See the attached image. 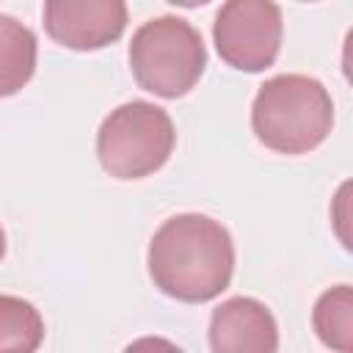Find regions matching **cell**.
<instances>
[{
    "mask_svg": "<svg viewBox=\"0 0 353 353\" xmlns=\"http://www.w3.org/2000/svg\"><path fill=\"white\" fill-rule=\"evenodd\" d=\"M47 36L77 52L102 50L127 28V0H44Z\"/></svg>",
    "mask_w": 353,
    "mask_h": 353,
    "instance_id": "6",
    "label": "cell"
},
{
    "mask_svg": "<svg viewBox=\"0 0 353 353\" xmlns=\"http://www.w3.org/2000/svg\"><path fill=\"white\" fill-rule=\"evenodd\" d=\"M210 347L215 353H273L279 350L276 317L256 298H229L210 317Z\"/></svg>",
    "mask_w": 353,
    "mask_h": 353,
    "instance_id": "7",
    "label": "cell"
},
{
    "mask_svg": "<svg viewBox=\"0 0 353 353\" xmlns=\"http://www.w3.org/2000/svg\"><path fill=\"white\" fill-rule=\"evenodd\" d=\"M312 325L323 345L336 350L353 347V290L350 284H336L325 290L312 312Z\"/></svg>",
    "mask_w": 353,
    "mask_h": 353,
    "instance_id": "9",
    "label": "cell"
},
{
    "mask_svg": "<svg viewBox=\"0 0 353 353\" xmlns=\"http://www.w3.org/2000/svg\"><path fill=\"white\" fill-rule=\"evenodd\" d=\"M36 33L19 19L0 14V99L22 91L36 72Z\"/></svg>",
    "mask_w": 353,
    "mask_h": 353,
    "instance_id": "8",
    "label": "cell"
},
{
    "mask_svg": "<svg viewBox=\"0 0 353 353\" xmlns=\"http://www.w3.org/2000/svg\"><path fill=\"white\" fill-rule=\"evenodd\" d=\"M3 256H6V232L0 226V262H3Z\"/></svg>",
    "mask_w": 353,
    "mask_h": 353,
    "instance_id": "12",
    "label": "cell"
},
{
    "mask_svg": "<svg viewBox=\"0 0 353 353\" xmlns=\"http://www.w3.org/2000/svg\"><path fill=\"white\" fill-rule=\"evenodd\" d=\"M171 6H179V8H199V6H204V3H210V0H168Z\"/></svg>",
    "mask_w": 353,
    "mask_h": 353,
    "instance_id": "11",
    "label": "cell"
},
{
    "mask_svg": "<svg viewBox=\"0 0 353 353\" xmlns=\"http://www.w3.org/2000/svg\"><path fill=\"white\" fill-rule=\"evenodd\" d=\"M176 143L171 116L146 99L119 105L97 132L99 165L116 179H143L160 171Z\"/></svg>",
    "mask_w": 353,
    "mask_h": 353,
    "instance_id": "4",
    "label": "cell"
},
{
    "mask_svg": "<svg viewBox=\"0 0 353 353\" xmlns=\"http://www.w3.org/2000/svg\"><path fill=\"white\" fill-rule=\"evenodd\" d=\"M303 3H314V0H303Z\"/></svg>",
    "mask_w": 353,
    "mask_h": 353,
    "instance_id": "13",
    "label": "cell"
},
{
    "mask_svg": "<svg viewBox=\"0 0 353 353\" xmlns=\"http://www.w3.org/2000/svg\"><path fill=\"white\" fill-rule=\"evenodd\" d=\"M207 66L201 33L182 17H157L143 22L130 41V69L135 83L163 99L185 97Z\"/></svg>",
    "mask_w": 353,
    "mask_h": 353,
    "instance_id": "3",
    "label": "cell"
},
{
    "mask_svg": "<svg viewBox=\"0 0 353 353\" xmlns=\"http://www.w3.org/2000/svg\"><path fill=\"white\" fill-rule=\"evenodd\" d=\"M44 342V320L39 309L17 295H0V353H33Z\"/></svg>",
    "mask_w": 353,
    "mask_h": 353,
    "instance_id": "10",
    "label": "cell"
},
{
    "mask_svg": "<svg viewBox=\"0 0 353 353\" xmlns=\"http://www.w3.org/2000/svg\"><path fill=\"white\" fill-rule=\"evenodd\" d=\"M284 19L276 0H226L212 25V41L223 63L237 72H265L276 63Z\"/></svg>",
    "mask_w": 353,
    "mask_h": 353,
    "instance_id": "5",
    "label": "cell"
},
{
    "mask_svg": "<svg viewBox=\"0 0 353 353\" xmlns=\"http://www.w3.org/2000/svg\"><path fill=\"white\" fill-rule=\"evenodd\" d=\"M251 127L259 143L279 154L317 149L334 127L328 88L309 74H276L265 80L251 105Z\"/></svg>",
    "mask_w": 353,
    "mask_h": 353,
    "instance_id": "2",
    "label": "cell"
},
{
    "mask_svg": "<svg viewBox=\"0 0 353 353\" xmlns=\"http://www.w3.org/2000/svg\"><path fill=\"white\" fill-rule=\"evenodd\" d=\"M154 287L182 303L218 298L234 273V243L229 229L199 212H182L160 223L146 254Z\"/></svg>",
    "mask_w": 353,
    "mask_h": 353,
    "instance_id": "1",
    "label": "cell"
}]
</instances>
